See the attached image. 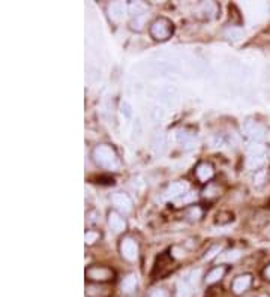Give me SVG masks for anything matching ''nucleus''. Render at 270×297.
I'll return each mask as SVG.
<instances>
[{"mask_svg":"<svg viewBox=\"0 0 270 297\" xmlns=\"http://www.w3.org/2000/svg\"><path fill=\"white\" fill-rule=\"evenodd\" d=\"M264 276H266V279H269L270 281V266L266 269V272H264Z\"/></svg>","mask_w":270,"mask_h":297,"instance_id":"8","label":"nucleus"},{"mask_svg":"<svg viewBox=\"0 0 270 297\" xmlns=\"http://www.w3.org/2000/svg\"><path fill=\"white\" fill-rule=\"evenodd\" d=\"M161 23H162V18H161ZM171 33H173V24H171V23H168L165 27H164V26H162V27H159L158 21H155V23H153V27H152V35L155 36V39L164 41V39H167V38H168Z\"/></svg>","mask_w":270,"mask_h":297,"instance_id":"3","label":"nucleus"},{"mask_svg":"<svg viewBox=\"0 0 270 297\" xmlns=\"http://www.w3.org/2000/svg\"><path fill=\"white\" fill-rule=\"evenodd\" d=\"M150 297H167V293H165V291H162V290H158V291L152 293Z\"/></svg>","mask_w":270,"mask_h":297,"instance_id":"7","label":"nucleus"},{"mask_svg":"<svg viewBox=\"0 0 270 297\" xmlns=\"http://www.w3.org/2000/svg\"><path fill=\"white\" fill-rule=\"evenodd\" d=\"M224 273H225V267H218V269L212 270V272L207 275V278H206V282H209V284H213V282L219 281V279L224 276Z\"/></svg>","mask_w":270,"mask_h":297,"instance_id":"5","label":"nucleus"},{"mask_svg":"<svg viewBox=\"0 0 270 297\" xmlns=\"http://www.w3.org/2000/svg\"><path fill=\"white\" fill-rule=\"evenodd\" d=\"M86 276L95 284H105L114 279V272L104 266H93L86 270Z\"/></svg>","mask_w":270,"mask_h":297,"instance_id":"1","label":"nucleus"},{"mask_svg":"<svg viewBox=\"0 0 270 297\" xmlns=\"http://www.w3.org/2000/svg\"><path fill=\"white\" fill-rule=\"evenodd\" d=\"M135 287H137V279L134 276H128L122 284V288L125 293H132L135 290Z\"/></svg>","mask_w":270,"mask_h":297,"instance_id":"6","label":"nucleus"},{"mask_svg":"<svg viewBox=\"0 0 270 297\" xmlns=\"http://www.w3.org/2000/svg\"><path fill=\"white\" fill-rule=\"evenodd\" d=\"M251 285V276L249 275H243L234 279L233 282V291L236 294H242L243 291H246Z\"/></svg>","mask_w":270,"mask_h":297,"instance_id":"4","label":"nucleus"},{"mask_svg":"<svg viewBox=\"0 0 270 297\" xmlns=\"http://www.w3.org/2000/svg\"><path fill=\"white\" fill-rule=\"evenodd\" d=\"M111 293V287L105 284H90L86 288V297H110Z\"/></svg>","mask_w":270,"mask_h":297,"instance_id":"2","label":"nucleus"}]
</instances>
